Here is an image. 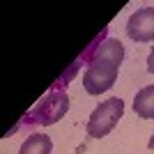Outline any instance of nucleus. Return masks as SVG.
I'll return each instance as SVG.
<instances>
[{"instance_id":"obj_1","label":"nucleus","mask_w":154,"mask_h":154,"mask_svg":"<svg viewBox=\"0 0 154 154\" xmlns=\"http://www.w3.org/2000/svg\"><path fill=\"white\" fill-rule=\"evenodd\" d=\"M124 60V46L120 39L106 37L99 42L90 60H88V69L83 74V88L88 94H101L110 90L117 81V71Z\"/></svg>"},{"instance_id":"obj_8","label":"nucleus","mask_w":154,"mask_h":154,"mask_svg":"<svg viewBox=\"0 0 154 154\" xmlns=\"http://www.w3.org/2000/svg\"><path fill=\"white\" fill-rule=\"evenodd\" d=\"M147 147H149V149H152V152H154V134H152V138H149V143H147Z\"/></svg>"},{"instance_id":"obj_7","label":"nucleus","mask_w":154,"mask_h":154,"mask_svg":"<svg viewBox=\"0 0 154 154\" xmlns=\"http://www.w3.org/2000/svg\"><path fill=\"white\" fill-rule=\"evenodd\" d=\"M147 69H149V74H154V46H152V51H149V55H147Z\"/></svg>"},{"instance_id":"obj_4","label":"nucleus","mask_w":154,"mask_h":154,"mask_svg":"<svg viewBox=\"0 0 154 154\" xmlns=\"http://www.w3.org/2000/svg\"><path fill=\"white\" fill-rule=\"evenodd\" d=\"M127 35L138 44L154 39V7H140L136 9L127 21Z\"/></svg>"},{"instance_id":"obj_3","label":"nucleus","mask_w":154,"mask_h":154,"mask_svg":"<svg viewBox=\"0 0 154 154\" xmlns=\"http://www.w3.org/2000/svg\"><path fill=\"white\" fill-rule=\"evenodd\" d=\"M69 110V97L67 92L62 90H53L48 97H44L42 101L35 106L26 115V122L28 124H55L58 120H62V115Z\"/></svg>"},{"instance_id":"obj_5","label":"nucleus","mask_w":154,"mask_h":154,"mask_svg":"<svg viewBox=\"0 0 154 154\" xmlns=\"http://www.w3.org/2000/svg\"><path fill=\"white\" fill-rule=\"evenodd\" d=\"M134 110L143 120H154V85L138 90V94L134 99Z\"/></svg>"},{"instance_id":"obj_2","label":"nucleus","mask_w":154,"mask_h":154,"mask_svg":"<svg viewBox=\"0 0 154 154\" xmlns=\"http://www.w3.org/2000/svg\"><path fill=\"white\" fill-rule=\"evenodd\" d=\"M122 113H124V101L122 99L110 97V99L101 101L94 110H92L90 120L85 124L88 136H90V138H103V136H108L110 131L115 129V124L120 122Z\"/></svg>"},{"instance_id":"obj_6","label":"nucleus","mask_w":154,"mask_h":154,"mask_svg":"<svg viewBox=\"0 0 154 154\" xmlns=\"http://www.w3.org/2000/svg\"><path fill=\"white\" fill-rule=\"evenodd\" d=\"M51 152H53V140L44 134L28 136L26 143L19 149V154H51Z\"/></svg>"}]
</instances>
